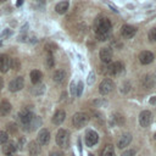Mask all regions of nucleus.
<instances>
[{
    "label": "nucleus",
    "mask_w": 156,
    "mask_h": 156,
    "mask_svg": "<svg viewBox=\"0 0 156 156\" xmlns=\"http://www.w3.org/2000/svg\"><path fill=\"white\" fill-rule=\"evenodd\" d=\"M123 68H124L123 63L119 62V61H117V62H113V63L107 65V67H106L105 69H102V72H104L106 76L111 77V76H117V74H119V73L123 71Z\"/></svg>",
    "instance_id": "f257e3e1"
},
{
    "label": "nucleus",
    "mask_w": 156,
    "mask_h": 156,
    "mask_svg": "<svg viewBox=\"0 0 156 156\" xmlns=\"http://www.w3.org/2000/svg\"><path fill=\"white\" fill-rule=\"evenodd\" d=\"M68 140H69V134L66 129H58L57 133H56V144L62 147V149H66L68 146Z\"/></svg>",
    "instance_id": "f03ea898"
},
{
    "label": "nucleus",
    "mask_w": 156,
    "mask_h": 156,
    "mask_svg": "<svg viewBox=\"0 0 156 156\" xmlns=\"http://www.w3.org/2000/svg\"><path fill=\"white\" fill-rule=\"evenodd\" d=\"M88 122H89V116L84 112H77L72 118V123L76 128H83Z\"/></svg>",
    "instance_id": "7ed1b4c3"
},
{
    "label": "nucleus",
    "mask_w": 156,
    "mask_h": 156,
    "mask_svg": "<svg viewBox=\"0 0 156 156\" xmlns=\"http://www.w3.org/2000/svg\"><path fill=\"white\" fill-rule=\"evenodd\" d=\"M96 32H110L111 30V22L106 17H100L95 21Z\"/></svg>",
    "instance_id": "20e7f679"
},
{
    "label": "nucleus",
    "mask_w": 156,
    "mask_h": 156,
    "mask_svg": "<svg viewBox=\"0 0 156 156\" xmlns=\"http://www.w3.org/2000/svg\"><path fill=\"white\" fill-rule=\"evenodd\" d=\"M113 89H115V83H113L112 79H110V78H105V79L100 83V85H99V91H100V94H102V95L110 94Z\"/></svg>",
    "instance_id": "39448f33"
},
{
    "label": "nucleus",
    "mask_w": 156,
    "mask_h": 156,
    "mask_svg": "<svg viewBox=\"0 0 156 156\" xmlns=\"http://www.w3.org/2000/svg\"><path fill=\"white\" fill-rule=\"evenodd\" d=\"M33 117H34V115L29 108H23L18 115V118H20L23 128H26V129H27V127H28V124H29V122L32 121Z\"/></svg>",
    "instance_id": "423d86ee"
},
{
    "label": "nucleus",
    "mask_w": 156,
    "mask_h": 156,
    "mask_svg": "<svg viewBox=\"0 0 156 156\" xmlns=\"http://www.w3.org/2000/svg\"><path fill=\"white\" fill-rule=\"evenodd\" d=\"M151 122H152V115H151V112L147 111V110L141 111L140 115H139V123H140V126L144 127V128H146V127H149L151 124Z\"/></svg>",
    "instance_id": "0eeeda50"
},
{
    "label": "nucleus",
    "mask_w": 156,
    "mask_h": 156,
    "mask_svg": "<svg viewBox=\"0 0 156 156\" xmlns=\"http://www.w3.org/2000/svg\"><path fill=\"white\" fill-rule=\"evenodd\" d=\"M24 87V79L23 77H16L9 83V89L10 91H18Z\"/></svg>",
    "instance_id": "6e6552de"
},
{
    "label": "nucleus",
    "mask_w": 156,
    "mask_h": 156,
    "mask_svg": "<svg viewBox=\"0 0 156 156\" xmlns=\"http://www.w3.org/2000/svg\"><path fill=\"white\" fill-rule=\"evenodd\" d=\"M99 141V135L95 130H88L85 133V144L87 146H94Z\"/></svg>",
    "instance_id": "1a4fd4ad"
},
{
    "label": "nucleus",
    "mask_w": 156,
    "mask_h": 156,
    "mask_svg": "<svg viewBox=\"0 0 156 156\" xmlns=\"http://www.w3.org/2000/svg\"><path fill=\"white\" fill-rule=\"evenodd\" d=\"M50 141V132L45 128L40 129L38 133V144L39 145H48Z\"/></svg>",
    "instance_id": "9d476101"
},
{
    "label": "nucleus",
    "mask_w": 156,
    "mask_h": 156,
    "mask_svg": "<svg viewBox=\"0 0 156 156\" xmlns=\"http://www.w3.org/2000/svg\"><path fill=\"white\" fill-rule=\"evenodd\" d=\"M130 141H132V134L130 133H124V134H122L118 138V140H117V147L118 149H124V147H127L130 144Z\"/></svg>",
    "instance_id": "9b49d317"
},
{
    "label": "nucleus",
    "mask_w": 156,
    "mask_h": 156,
    "mask_svg": "<svg viewBox=\"0 0 156 156\" xmlns=\"http://www.w3.org/2000/svg\"><path fill=\"white\" fill-rule=\"evenodd\" d=\"M121 33H122V35H123L124 38L130 39V38H133V37L135 35L136 28L133 27V26H129V24H123L122 28H121Z\"/></svg>",
    "instance_id": "f8f14e48"
},
{
    "label": "nucleus",
    "mask_w": 156,
    "mask_h": 156,
    "mask_svg": "<svg viewBox=\"0 0 156 156\" xmlns=\"http://www.w3.org/2000/svg\"><path fill=\"white\" fill-rule=\"evenodd\" d=\"M139 61L143 65H149L154 61V54L149 50H144L139 54Z\"/></svg>",
    "instance_id": "ddd939ff"
},
{
    "label": "nucleus",
    "mask_w": 156,
    "mask_h": 156,
    "mask_svg": "<svg viewBox=\"0 0 156 156\" xmlns=\"http://www.w3.org/2000/svg\"><path fill=\"white\" fill-rule=\"evenodd\" d=\"M99 56H100V60L104 63H108L112 58V50L110 48H101V50L99 52Z\"/></svg>",
    "instance_id": "4468645a"
},
{
    "label": "nucleus",
    "mask_w": 156,
    "mask_h": 156,
    "mask_svg": "<svg viewBox=\"0 0 156 156\" xmlns=\"http://www.w3.org/2000/svg\"><path fill=\"white\" fill-rule=\"evenodd\" d=\"M66 118V112L63 110H57L52 116V123L56 126H60Z\"/></svg>",
    "instance_id": "2eb2a0df"
},
{
    "label": "nucleus",
    "mask_w": 156,
    "mask_h": 156,
    "mask_svg": "<svg viewBox=\"0 0 156 156\" xmlns=\"http://www.w3.org/2000/svg\"><path fill=\"white\" fill-rule=\"evenodd\" d=\"M41 151L40 145L38 144V141H30L28 145V152L30 156H38Z\"/></svg>",
    "instance_id": "dca6fc26"
},
{
    "label": "nucleus",
    "mask_w": 156,
    "mask_h": 156,
    "mask_svg": "<svg viewBox=\"0 0 156 156\" xmlns=\"http://www.w3.org/2000/svg\"><path fill=\"white\" fill-rule=\"evenodd\" d=\"M52 79H54V82H56L58 84L63 83L66 79V72L63 69H56L52 74Z\"/></svg>",
    "instance_id": "f3484780"
},
{
    "label": "nucleus",
    "mask_w": 156,
    "mask_h": 156,
    "mask_svg": "<svg viewBox=\"0 0 156 156\" xmlns=\"http://www.w3.org/2000/svg\"><path fill=\"white\" fill-rule=\"evenodd\" d=\"M10 68V58L7 55H0V71L1 72H7Z\"/></svg>",
    "instance_id": "a211bd4d"
},
{
    "label": "nucleus",
    "mask_w": 156,
    "mask_h": 156,
    "mask_svg": "<svg viewBox=\"0 0 156 156\" xmlns=\"http://www.w3.org/2000/svg\"><path fill=\"white\" fill-rule=\"evenodd\" d=\"M68 7H69V2H68L67 0H63V1H60V2L55 6V11H56L57 13H60V15H63V13L67 12Z\"/></svg>",
    "instance_id": "6ab92c4d"
},
{
    "label": "nucleus",
    "mask_w": 156,
    "mask_h": 156,
    "mask_svg": "<svg viewBox=\"0 0 156 156\" xmlns=\"http://www.w3.org/2000/svg\"><path fill=\"white\" fill-rule=\"evenodd\" d=\"M17 150V144L15 141H7L4 146V154L5 155H12Z\"/></svg>",
    "instance_id": "aec40b11"
},
{
    "label": "nucleus",
    "mask_w": 156,
    "mask_h": 156,
    "mask_svg": "<svg viewBox=\"0 0 156 156\" xmlns=\"http://www.w3.org/2000/svg\"><path fill=\"white\" fill-rule=\"evenodd\" d=\"M154 83H155V79L151 78L149 74H146V76H144L141 78V84H143V87L145 89H151L154 87Z\"/></svg>",
    "instance_id": "412c9836"
},
{
    "label": "nucleus",
    "mask_w": 156,
    "mask_h": 156,
    "mask_svg": "<svg viewBox=\"0 0 156 156\" xmlns=\"http://www.w3.org/2000/svg\"><path fill=\"white\" fill-rule=\"evenodd\" d=\"M41 78H43V74H41L40 71L33 69V71L30 72V80H32L33 84H39L40 80H41Z\"/></svg>",
    "instance_id": "4be33fe9"
},
{
    "label": "nucleus",
    "mask_w": 156,
    "mask_h": 156,
    "mask_svg": "<svg viewBox=\"0 0 156 156\" xmlns=\"http://www.w3.org/2000/svg\"><path fill=\"white\" fill-rule=\"evenodd\" d=\"M40 124H41L40 117L34 116V117L32 118V121L29 122V124H28V127H27V130H35L38 127H40Z\"/></svg>",
    "instance_id": "5701e85b"
},
{
    "label": "nucleus",
    "mask_w": 156,
    "mask_h": 156,
    "mask_svg": "<svg viewBox=\"0 0 156 156\" xmlns=\"http://www.w3.org/2000/svg\"><path fill=\"white\" fill-rule=\"evenodd\" d=\"M101 156H116L115 155V147L112 144H106L104 149L101 150Z\"/></svg>",
    "instance_id": "b1692460"
},
{
    "label": "nucleus",
    "mask_w": 156,
    "mask_h": 156,
    "mask_svg": "<svg viewBox=\"0 0 156 156\" xmlns=\"http://www.w3.org/2000/svg\"><path fill=\"white\" fill-rule=\"evenodd\" d=\"M10 111H11V105H10V102L6 101V100H2V101L0 102V115H1V116H5V115H7Z\"/></svg>",
    "instance_id": "393cba45"
},
{
    "label": "nucleus",
    "mask_w": 156,
    "mask_h": 156,
    "mask_svg": "<svg viewBox=\"0 0 156 156\" xmlns=\"http://www.w3.org/2000/svg\"><path fill=\"white\" fill-rule=\"evenodd\" d=\"M111 119H112L113 124H117V126L123 124V122H124L123 116H121L119 113H113V115H112V117H111Z\"/></svg>",
    "instance_id": "a878e982"
},
{
    "label": "nucleus",
    "mask_w": 156,
    "mask_h": 156,
    "mask_svg": "<svg viewBox=\"0 0 156 156\" xmlns=\"http://www.w3.org/2000/svg\"><path fill=\"white\" fill-rule=\"evenodd\" d=\"M110 38V32H96V39L99 41H105Z\"/></svg>",
    "instance_id": "bb28decb"
},
{
    "label": "nucleus",
    "mask_w": 156,
    "mask_h": 156,
    "mask_svg": "<svg viewBox=\"0 0 156 156\" xmlns=\"http://www.w3.org/2000/svg\"><path fill=\"white\" fill-rule=\"evenodd\" d=\"M10 68L15 69V71H20L21 69V62L18 58H12L10 60Z\"/></svg>",
    "instance_id": "cd10ccee"
},
{
    "label": "nucleus",
    "mask_w": 156,
    "mask_h": 156,
    "mask_svg": "<svg viewBox=\"0 0 156 156\" xmlns=\"http://www.w3.org/2000/svg\"><path fill=\"white\" fill-rule=\"evenodd\" d=\"M83 93V82L82 80H78V83L76 84V95L77 96H80Z\"/></svg>",
    "instance_id": "c85d7f7f"
},
{
    "label": "nucleus",
    "mask_w": 156,
    "mask_h": 156,
    "mask_svg": "<svg viewBox=\"0 0 156 156\" xmlns=\"http://www.w3.org/2000/svg\"><path fill=\"white\" fill-rule=\"evenodd\" d=\"M44 91H45V85L44 84H39L34 88V94L35 95H41V94H44Z\"/></svg>",
    "instance_id": "c756f323"
},
{
    "label": "nucleus",
    "mask_w": 156,
    "mask_h": 156,
    "mask_svg": "<svg viewBox=\"0 0 156 156\" xmlns=\"http://www.w3.org/2000/svg\"><path fill=\"white\" fill-rule=\"evenodd\" d=\"M9 141V135L5 130H0V144H5Z\"/></svg>",
    "instance_id": "7c9ffc66"
},
{
    "label": "nucleus",
    "mask_w": 156,
    "mask_h": 156,
    "mask_svg": "<svg viewBox=\"0 0 156 156\" xmlns=\"http://www.w3.org/2000/svg\"><path fill=\"white\" fill-rule=\"evenodd\" d=\"M7 132L10 133V134H15L16 132H17V124L16 123H9L7 124Z\"/></svg>",
    "instance_id": "2f4dec72"
},
{
    "label": "nucleus",
    "mask_w": 156,
    "mask_h": 156,
    "mask_svg": "<svg viewBox=\"0 0 156 156\" xmlns=\"http://www.w3.org/2000/svg\"><path fill=\"white\" fill-rule=\"evenodd\" d=\"M54 63H55L54 56H52L51 54H48V56H46V66H48L49 68H51V67H54Z\"/></svg>",
    "instance_id": "473e14b6"
},
{
    "label": "nucleus",
    "mask_w": 156,
    "mask_h": 156,
    "mask_svg": "<svg viewBox=\"0 0 156 156\" xmlns=\"http://www.w3.org/2000/svg\"><path fill=\"white\" fill-rule=\"evenodd\" d=\"M149 39L150 41H156V27L151 28L149 32Z\"/></svg>",
    "instance_id": "72a5a7b5"
},
{
    "label": "nucleus",
    "mask_w": 156,
    "mask_h": 156,
    "mask_svg": "<svg viewBox=\"0 0 156 156\" xmlns=\"http://www.w3.org/2000/svg\"><path fill=\"white\" fill-rule=\"evenodd\" d=\"M45 48H46V50H48V52H49V54H51L52 51H55V50L57 49V46H56L54 43H49V44H46V46H45Z\"/></svg>",
    "instance_id": "f704fd0d"
},
{
    "label": "nucleus",
    "mask_w": 156,
    "mask_h": 156,
    "mask_svg": "<svg viewBox=\"0 0 156 156\" xmlns=\"http://www.w3.org/2000/svg\"><path fill=\"white\" fill-rule=\"evenodd\" d=\"M121 156H135V150L134 149H127L126 151L122 152Z\"/></svg>",
    "instance_id": "c9c22d12"
},
{
    "label": "nucleus",
    "mask_w": 156,
    "mask_h": 156,
    "mask_svg": "<svg viewBox=\"0 0 156 156\" xmlns=\"http://www.w3.org/2000/svg\"><path fill=\"white\" fill-rule=\"evenodd\" d=\"M87 82H88L89 85H91V84L95 82V73H94V72H90V73H89V76H88V80H87Z\"/></svg>",
    "instance_id": "e433bc0d"
},
{
    "label": "nucleus",
    "mask_w": 156,
    "mask_h": 156,
    "mask_svg": "<svg viewBox=\"0 0 156 156\" xmlns=\"http://www.w3.org/2000/svg\"><path fill=\"white\" fill-rule=\"evenodd\" d=\"M76 82H72L71 83V85H69V91H71V94L72 95H76Z\"/></svg>",
    "instance_id": "4c0bfd02"
},
{
    "label": "nucleus",
    "mask_w": 156,
    "mask_h": 156,
    "mask_svg": "<svg viewBox=\"0 0 156 156\" xmlns=\"http://www.w3.org/2000/svg\"><path fill=\"white\" fill-rule=\"evenodd\" d=\"M24 143H26V139H24V138H21L20 141H18V144H17L18 149H23V144H24Z\"/></svg>",
    "instance_id": "58836bf2"
},
{
    "label": "nucleus",
    "mask_w": 156,
    "mask_h": 156,
    "mask_svg": "<svg viewBox=\"0 0 156 156\" xmlns=\"http://www.w3.org/2000/svg\"><path fill=\"white\" fill-rule=\"evenodd\" d=\"M102 104H106V101H101V100H95L94 101V105H96L98 107H100Z\"/></svg>",
    "instance_id": "ea45409f"
},
{
    "label": "nucleus",
    "mask_w": 156,
    "mask_h": 156,
    "mask_svg": "<svg viewBox=\"0 0 156 156\" xmlns=\"http://www.w3.org/2000/svg\"><path fill=\"white\" fill-rule=\"evenodd\" d=\"M49 156H63V154H62L61 151H54V152H51Z\"/></svg>",
    "instance_id": "a19ab883"
},
{
    "label": "nucleus",
    "mask_w": 156,
    "mask_h": 156,
    "mask_svg": "<svg viewBox=\"0 0 156 156\" xmlns=\"http://www.w3.org/2000/svg\"><path fill=\"white\" fill-rule=\"evenodd\" d=\"M150 104L151 105H156V95H154V96L150 98Z\"/></svg>",
    "instance_id": "79ce46f5"
},
{
    "label": "nucleus",
    "mask_w": 156,
    "mask_h": 156,
    "mask_svg": "<svg viewBox=\"0 0 156 156\" xmlns=\"http://www.w3.org/2000/svg\"><path fill=\"white\" fill-rule=\"evenodd\" d=\"M7 34H9V30H4V32L0 34V38H1V37H4V35H7Z\"/></svg>",
    "instance_id": "37998d69"
},
{
    "label": "nucleus",
    "mask_w": 156,
    "mask_h": 156,
    "mask_svg": "<svg viewBox=\"0 0 156 156\" xmlns=\"http://www.w3.org/2000/svg\"><path fill=\"white\" fill-rule=\"evenodd\" d=\"M22 2H23V0H17L16 5H17V6H21V5H22Z\"/></svg>",
    "instance_id": "c03bdc74"
},
{
    "label": "nucleus",
    "mask_w": 156,
    "mask_h": 156,
    "mask_svg": "<svg viewBox=\"0 0 156 156\" xmlns=\"http://www.w3.org/2000/svg\"><path fill=\"white\" fill-rule=\"evenodd\" d=\"M1 88H2V79L0 78V89H1Z\"/></svg>",
    "instance_id": "a18cd8bd"
},
{
    "label": "nucleus",
    "mask_w": 156,
    "mask_h": 156,
    "mask_svg": "<svg viewBox=\"0 0 156 156\" xmlns=\"http://www.w3.org/2000/svg\"><path fill=\"white\" fill-rule=\"evenodd\" d=\"M154 139H156V133H155V134H154Z\"/></svg>",
    "instance_id": "49530a36"
},
{
    "label": "nucleus",
    "mask_w": 156,
    "mask_h": 156,
    "mask_svg": "<svg viewBox=\"0 0 156 156\" xmlns=\"http://www.w3.org/2000/svg\"><path fill=\"white\" fill-rule=\"evenodd\" d=\"M154 79H156V73H155V78H154Z\"/></svg>",
    "instance_id": "de8ad7c7"
},
{
    "label": "nucleus",
    "mask_w": 156,
    "mask_h": 156,
    "mask_svg": "<svg viewBox=\"0 0 156 156\" xmlns=\"http://www.w3.org/2000/svg\"><path fill=\"white\" fill-rule=\"evenodd\" d=\"M0 1H1V2H2V1H5V0H0Z\"/></svg>",
    "instance_id": "09e8293b"
},
{
    "label": "nucleus",
    "mask_w": 156,
    "mask_h": 156,
    "mask_svg": "<svg viewBox=\"0 0 156 156\" xmlns=\"http://www.w3.org/2000/svg\"><path fill=\"white\" fill-rule=\"evenodd\" d=\"M89 156H93V155H91V154H90V155H89Z\"/></svg>",
    "instance_id": "8fccbe9b"
},
{
    "label": "nucleus",
    "mask_w": 156,
    "mask_h": 156,
    "mask_svg": "<svg viewBox=\"0 0 156 156\" xmlns=\"http://www.w3.org/2000/svg\"><path fill=\"white\" fill-rule=\"evenodd\" d=\"M7 156H12V155H7Z\"/></svg>",
    "instance_id": "3c124183"
}]
</instances>
